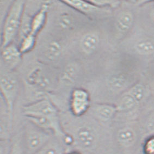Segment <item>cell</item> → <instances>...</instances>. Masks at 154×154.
I'll return each instance as SVG.
<instances>
[{
	"instance_id": "obj_1",
	"label": "cell",
	"mask_w": 154,
	"mask_h": 154,
	"mask_svg": "<svg viewBox=\"0 0 154 154\" xmlns=\"http://www.w3.org/2000/svg\"><path fill=\"white\" fill-rule=\"evenodd\" d=\"M62 125L72 140V149L82 154H116L110 128L89 121Z\"/></svg>"
},
{
	"instance_id": "obj_2",
	"label": "cell",
	"mask_w": 154,
	"mask_h": 154,
	"mask_svg": "<svg viewBox=\"0 0 154 154\" xmlns=\"http://www.w3.org/2000/svg\"><path fill=\"white\" fill-rule=\"evenodd\" d=\"M112 139L116 154H130L140 148L144 134L137 127L131 125H122L111 130Z\"/></svg>"
},
{
	"instance_id": "obj_3",
	"label": "cell",
	"mask_w": 154,
	"mask_h": 154,
	"mask_svg": "<svg viewBox=\"0 0 154 154\" xmlns=\"http://www.w3.org/2000/svg\"><path fill=\"white\" fill-rule=\"evenodd\" d=\"M25 2L14 1L11 3L3 23L1 35V49L13 43L17 37L25 13Z\"/></svg>"
},
{
	"instance_id": "obj_4",
	"label": "cell",
	"mask_w": 154,
	"mask_h": 154,
	"mask_svg": "<svg viewBox=\"0 0 154 154\" xmlns=\"http://www.w3.org/2000/svg\"><path fill=\"white\" fill-rule=\"evenodd\" d=\"M27 122L20 131L21 143L25 154H36L54 136Z\"/></svg>"
},
{
	"instance_id": "obj_5",
	"label": "cell",
	"mask_w": 154,
	"mask_h": 154,
	"mask_svg": "<svg viewBox=\"0 0 154 154\" xmlns=\"http://www.w3.org/2000/svg\"><path fill=\"white\" fill-rule=\"evenodd\" d=\"M0 89L1 97L6 106L9 117L13 121V109L19 91L18 81L10 75H2L0 80Z\"/></svg>"
},
{
	"instance_id": "obj_6",
	"label": "cell",
	"mask_w": 154,
	"mask_h": 154,
	"mask_svg": "<svg viewBox=\"0 0 154 154\" xmlns=\"http://www.w3.org/2000/svg\"><path fill=\"white\" fill-rule=\"evenodd\" d=\"M22 111L25 117L38 116L51 119H60V118L57 107L48 97L23 106Z\"/></svg>"
},
{
	"instance_id": "obj_7",
	"label": "cell",
	"mask_w": 154,
	"mask_h": 154,
	"mask_svg": "<svg viewBox=\"0 0 154 154\" xmlns=\"http://www.w3.org/2000/svg\"><path fill=\"white\" fill-rule=\"evenodd\" d=\"M91 105L90 94L86 89L75 88L72 91L70 95L69 105L73 117H83L88 112Z\"/></svg>"
},
{
	"instance_id": "obj_8",
	"label": "cell",
	"mask_w": 154,
	"mask_h": 154,
	"mask_svg": "<svg viewBox=\"0 0 154 154\" xmlns=\"http://www.w3.org/2000/svg\"><path fill=\"white\" fill-rule=\"evenodd\" d=\"M88 112L94 120L107 128V125L113 120L118 112L116 105L109 103L91 104Z\"/></svg>"
},
{
	"instance_id": "obj_9",
	"label": "cell",
	"mask_w": 154,
	"mask_h": 154,
	"mask_svg": "<svg viewBox=\"0 0 154 154\" xmlns=\"http://www.w3.org/2000/svg\"><path fill=\"white\" fill-rule=\"evenodd\" d=\"M23 54L19 46L12 43L1 49V57L3 62L9 69H14L20 64Z\"/></svg>"
},
{
	"instance_id": "obj_10",
	"label": "cell",
	"mask_w": 154,
	"mask_h": 154,
	"mask_svg": "<svg viewBox=\"0 0 154 154\" xmlns=\"http://www.w3.org/2000/svg\"><path fill=\"white\" fill-rule=\"evenodd\" d=\"M26 83L29 86L45 93L50 85L49 79L44 76L40 68L33 69L30 72L26 77Z\"/></svg>"
},
{
	"instance_id": "obj_11",
	"label": "cell",
	"mask_w": 154,
	"mask_h": 154,
	"mask_svg": "<svg viewBox=\"0 0 154 154\" xmlns=\"http://www.w3.org/2000/svg\"><path fill=\"white\" fill-rule=\"evenodd\" d=\"M50 3L46 2L41 6L39 10L32 17L31 33L37 36L45 25Z\"/></svg>"
},
{
	"instance_id": "obj_12",
	"label": "cell",
	"mask_w": 154,
	"mask_h": 154,
	"mask_svg": "<svg viewBox=\"0 0 154 154\" xmlns=\"http://www.w3.org/2000/svg\"><path fill=\"white\" fill-rule=\"evenodd\" d=\"M62 2L83 14H94L99 11L101 8L97 6H95L89 1L63 0L62 1Z\"/></svg>"
},
{
	"instance_id": "obj_13",
	"label": "cell",
	"mask_w": 154,
	"mask_h": 154,
	"mask_svg": "<svg viewBox=\"0 0 154 154\" xmlns=\"http://www.w3.org/2000/svg\"><path fill=\"white\" fill-rule=\"evenodd\" d=\"M69 150L62 140L53 136L36 154H64Z\"/></svg>"
},
{
	"instance_id": "obj_14",
	"label": "cell",
	"mask_w": 154,
	"mask_h": 154,
	"mask_svg": "<svg viewBox=\"0 0 154 154\" xmlns=\"http://www.w3.org/2000/svg\"><path fill=\"white\" fill-rule=\"evenodd\" d=\"M100 43L99 37L92 32L87 33L83 36L80 41V46L86 54H93L97 49Z\"/></svg>"
},
{
	"instance_id": "obj_15",
	"label": "cell",
	"mask_w": 154,
	"mask_h": 154,
	"mask_svg": "<svg viewBox=\"0 0 154 154\" xmlns=\"http://www.w3.org/2000/svg\"><path fill=\"white\" fill-rule=\"evenodd\" d=\"M115 105L118 112H128L134 109L139 103L131 94L126 91L120 95Z\"/></svg>"
},
{
	"instance_id": "obj_16",
	"label": "cell",
	"mask_w": 154,
	"mask_h": 154,
	"mask_svg": "<svg viewBox=\"0 0 154 154\" xmlns=\"http://www.w3.org/2000/svg\"><path fill=\"white\" fill-rule=\"evenodd\" d=\"M134 23V17L129 11H123L118 16L116 20V27L118 31L125 33L131 28Z\"/></svg>"
},
{
	"instance_id": "obj_17",
	"label": "cell",
	"mask_w": 154,
	"mask_h": 154,
	"mask_svg": "<svg viewBox=\"0 0 154 154\" xmlns=\"http://www.w3.org/2000/svg\"><path fill=\"white\" fill-rule=\"evenodd\" d=\"M62 52V46L56 40H52L49 43L46 49V57L50 61H54L60 57Z\"/></svg>"
},
{
	"instance_id": "obj_18",
	"label": "cell",
	"mask_w": 154,
	"mask_h": 154,
	"mask_svg": "<svg viewBox=\"0 0 154 154\" xmlns=\"http://www.w3.org/2000/svg\"><path fill=\"white\" fill-rule=\"evenodd\" d=\"M126 80L122 75H116L109 79L107 86L110 91L114 93L122 91L125 88Z\"/></svg>"
},
{
	"instance_id": "obj_19",
	"label": "cell",
	"mask_w": 154,
	"mask_h": 154,
	"mask_svg": "<svg viewBox=\"0 0 154 154\" xmlns=\"http://www.w3.org/2000/svg\"><path fill=\"white\" fill-rule=\"evenodd\" d=\"M37 42V36L29 33L19 41V48L22 54H27L34 49Z\"/></svg>"
},
{
	"instance_id": "obj_20",
	"label": "cell",
	"mask_w": 154,
	"mask_h": 154,
	"mask_svg": "<svg viewBox=\"0 0 154 154\" xmlns=\"http://www.w3.org/2000/svg\"><path fill=\"white\" fill-rule=\"evenodd\" d=\"M32 17L29 16L25 11L21 23L19 34L17 35L19 41L21 40L23 38L25 37L27 35L31 33Z\"/></svg>"
},
{
	"instance_id": "obj_21",
	"label": "cell",
	"mask_w": 154,
	"mask_h": 154,
	"mask_svg": "<svg viewBox=\"0 0 154 154\" xmlns=\"http://www.w3.org/2000/svg\"><path fill=\"white\" fill-rule=\"evenodd\" d=\"M140 152L142 154H154V134H149L143 138Z\"/></svg>"
},
{
	"instance_id": "obj_22",
	"label": "cell",
	"mask_w": 154,
	"mask_h": 154,
	"mask_svg": "<svg viewBox=\"0 0 154 154\" xmlns=\"http://www.w3.org/2000/svg\"><path fill=\"white\" fill-rule=\"evenodd\" d=\"M77 77V69L73 64H69L64 69L62 75V80L64 82L72 84L74 82Z\"/></svg>"
},
{
	"instance_id": "obj_23",
	"label": "cell",
	"mask_w": 154,
	"mask_h": 154,
	"mask_svg": "<svg viewBox=\"0 0 154 154\" xmlns=\"http://www.w3.org/2000/svg\"><path fill=\"white\" fill-rule=\"evenodd\" d=\"M128 91L134 97L139 104L143 101L146 96V88L144 85L140 83L134 85L128 89Z\"/></svg>"
},
{
	"instance_id": "obj_24",
	"label": "cell",
	"mask_w": 154,
	"mask_h": 154,
	"mask_svg": "<svg viewBox=\"0 0 154 154\" xmlns=\"http://www.w3.org/2000/svg\"><path fill=\"white\" fill-rule=\"evenodd\" d=\"M136 50L141 54H150L154 52V43L150 40H143L137 43Z\"/></svg>"
},
{
	"instance_id": "obj_25",
	"label": "cell",
	"mask_w": 154,
	"mask_h": 154,
	"mask_svg": "<svg viewBox=\"0 0 154 154\" xmlns=\"http://www.w3.org/2000/svg\"><path fill=\"white\" fill-rule=\"evenodd\" d=\"M11 151L10 154H25L21 140L20 132L11 138Z\"/></svg>"
},
{
	"instance_id": "obj_26",
	"label": "cell",
	"mask_w": 154,
	"mask_h": 154,
	"mask_svg": "<svg viewBox=\"0 0 154 154\" xmlns=\"http://www.w3.org/2000/svg\"><path fill=\"white\" fill-rule=\"evenodd\" d=\"M58 25L63 30H68L72 27L73 19L71 15L68 13H63L60 14L58 20Z\"/></svg>"
},
{
	"instance_id": "obj_27",
	"label": "cell",
	"mask_w": 154,
	"mask_h": 154,
	"mask_svg": "<svg viewBox=\"0 0 154 154\" xmlns=\"http://www.w3.org/2000/svg\"><path fill=\"white\" fill-rule=\"evenodd\" d=\"M144 134L146 136L154 134V114L149 117L144 126Z\"/></svg>"
},
{
	"instance_id": "obj_28",
	"label": "cell",
	"mask_w": 154,
	"mask_h": 154,
	"mask_svg": "<svg viewBox=\"0 0 154 154\" xmlns=\"http://www.w3.org/2000/svg\"><path fill=\"white\" fill-rule=\"evenodd\" d=\"M11 139L1 140H0V154H10L11 151Z\"/></svg>"
},
{
	"instance_id": "obj_29",
	"label": "cell",
	"mask_w": 154,
	"mask_h": 154,
	"mask_svg": "<svg viewBox=\"0 0 154 154\" xmlns=\"http://www.w3.org/2000/svg\"><path fill=\"white\" fill-rule=\"evenodd\" d=\"M91 3L95 6H97L99 8L106 7V6H113L118 3V2L113 1H89Z\"/></svg>"
},
{
	"instance_id": "obj_30",
	"label": "cell",
	"mask_w": 154,
	"mask_h": 154,
	"mask_svg": "<svg viewBox=\"0 0 154 154\" xmlns=\"http://www.w3.org/2000/svg\"><path fill=\"white\" fill-rule=\"evenodd\" d=\"M64 154H82L81 152L78 151L77 150L75 149H71L69 150L67 152H66Z\"/></svg>"
},
{
	"instance_id": "obj_31",
	"label": "cell",
	"mask_w": 154,
	"mask_h": 154,
	"mask_svg": "<svg viewBox=\"0 0 154 154\" xmlns=\"http://www.w3.org/2000/svg\"><path fill=\"white\" fill-rule=\"evenodd\" d=\"M151 16H152V19L154 20V10L152 12V14H151Z\"/></svg>"
},
{
	"instance_id": "obj_32",
	"label": "cell",
	"mask_w": 154,
	"mask_h": 154,
	"mask_svg": "<svg viewBox=\"0 0 154 154\" xmlns=\"http://www.w3.org/2000/svg\"><path fill=\"white\" fill-rule=\"evenodd\" d=\"M140 154H141V153H140Z\"/></svg>"
}]
</instances>
